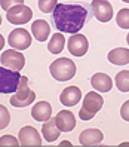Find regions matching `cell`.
<instances>
[{
  "label": "cell",
  "mask_w": 129,
  "mask_h": 147,
  "mask_svg": "<svg viewBox=\"0 0 129 147\" xmlns=\"http://www.w3.org/2000/svg\"><path fill=\"white\" fill-rule=\"evenodd\" d=\"M93 16L89 5L83 3H58L52 12V24L62 33L76 34Z\"/></svg>",
  "instance_id": "cell-1"
},
{
  "label": "cell",
  "mask_w": 129,
  "mask_h": 147,
  "mask_svg": "<svg viewBox=\"0 0 129 147\" xmlns=\"http://www.w3.org/2000/svg\"><path fill=\"white\" fill-rule=\"evenodd\" d=\"M50 76L58 82H67L76 76V64L70 58H58L49 65Z\"/></svg>",
  "instance_id": "cell-2"
},
{
  "label": "cell",
  "mask_w": 129,
  "mask_h": 147,
  "mask_svg": "<svg viewBox=\"0 0 129 147\" xmlns=\"http://www.w3.org/2000/svg\"><path fill=\"white\" fill-rule=\"evenodd\" d=\"M104 98L98 92H88L83 98V106L79 110V117L82 120H92L98 111L102 109Z\"/></svg>",
  "instance_id": "cell-3"
},
{
  "label": "cell",
  "mask_w": 129,
  "mask_h": 147,
  "mask_svg": "<svg viewBox=\"0 0 129 147\" xmlns=\"http://www.w3.org/2000/svg\"><path fill=\"white\" fill-rule=\"evenodd\" d=\"M34 100H36V94L30 89L28 77L21 76L18 89L13 94V97H11V104L16 109H22V107H28Z\"/></svg>",
  "instance_id": "cell-4"
},
{
  "label": "cell",
  "mask_w": 129,
  "mask_h": 147,
  "mask_svg": "<svg viewBox=\"0 0 129 147\" xmlns=\"http://www.w3.org/2000/svg\"><path fill=\"white\" fill-rule=\"evenodd\" d=\"M21 74L11 68L0 67V94H15L18 89Z\"/></svg>",
  "instance_id": "cell-5"
},
{
  "label": "cell",
  "mask_w": 129,
  "mask_h": 147,
  "mask_svg": "<svg viewBox=\"0 0 129 147\" xmlns=\"http://www.w3.org/2000/svg\"><path fill=\"white\" fill-rule=\"evenodd\" d=\"M0 63L6 68H11L13 71H21L25 65V57L16 49H6L0 57Z\"/></svg>",
  "instance_id": "cell-6"
},
{
  "label": "cell",
  "mask_w": 129,
  "mask_h": 147,
  "mask_svg": "<svg viewBox=\"0 0 129 147\" xmlns=\"http://www.w3.org/2000/svg\"><path fill=\"white\" fill-rule=\"evenodd\" d=\"M31 18H33V11L30 9L28 6H25L24 3L12 6L11 9L6 12V20L9 21L11 24H15V25L27 24Z\"/></svg>",
  "instance_id": "cell-7"
},
{
  "label": "cell",
  "mask_w": 129,
  "mask_h": 147,
  "mask_svg": "<svg viewBox=\"0 0 129 147\" xmlns=\"http://www.w3.org/2000/svg\"><path fill=\"white\" fill-rule=\"evenodd\" d=\"M7 43H9L12 49H18V51L28 49L31 45V34L25 28H15L9 33Z\"/></svg>",
  "instance_id": "cell-8"
},
{
  "label": "cell",
  "mask_w": 129,
  "mask_h": 147,
  "mask_svg": "<svg viewBox=\"0 0 129 147\" xmlns=\"http://www.w3.org/2000/svg\"><path fill=\"white\" fill-rule=\"evenodd\" d=\"M91 9L93 16L101 22H108L113 18V6L107 0H92Z\"/></svg>",
  "instance_id": "cell-9"
},
{
  "label": "cell",
  "mask_w": 129,
  "mask_h": 147,
  "mask_svg": "<svg viewBox=\"0 0 129 147\" xmlns=\"http://www.w3.org/2000/svg\"><path fill=\"white\" fill-rule=\"evenodd\" d=\"M67 48H68V52L74 57H83L89 49V42L86 39V36L83 34H79L76 33L73 36L68 39V43H67Z\"/></svg>",
  "instance_id": "cell-10"
},
{
  "label": "cell",
  "mask_w": 129,
  "mask_h": 147,
  "mask_svg": "<svg viewBox=\"0 0 129 147\" xmlns=\"http://www.w3.org/2000/svg\"><path fill=\"white\" fill-rule=\"evenodd\" d=\"M18 140L21 146H42V137L39 131L33 126H24L19 129Z\"/></svg>",
  "instance_id": "cell-11"
},
{
  "label": "cell",
  "mask_w": 129,
  "mask_h": 147,
  "mask_svg": "<svg viewBox=\"0 0 129 147\" xmlns=\"http://www.w3.org/2000/svg\"><path fill=\"white\" fill-rule=\"evenodd\" d=\"M55 123L61 132H71L76 126V116L70 110H61L55 116Z\"/></svg>",
  "instance_id": "cell-12"
},
{
  "label": "cell",
  "mask_w": 129,
  "mask_h": 147,
  "mask_svg": "<svg viewBox=\"0 0 129 147\" xmlns=\"http://www.w3.org/2000/svg\"><path fill=\"white\" fill-rule=\"evenodd\" d=\"M82 100V91L77 86H67L59 95V101L65 107H73Z\"/></svg>",
  "instance_id": "cell-13"
},
{
  "label": "cell",
  "mask_w": 129,
  "mask_h": 147,
  "mask_svg": "<svg viewBox=\"0 0 129 147\" xmlns=\"http://www.w3.org/2000/svg\"><path fill=\"white\" fill-rule=\"evenodd\" d=\"M31 116H33L34 120H37L40 123L46 122V120L50 119V116H52V106H50L48 101H39L33 106Z\"/></svg>",
  "instance_id": "cell-14"
},
{
  "label": "cell",
  "mask_w": 129,
  "mask_h": 147,
  "mask_svg": "<svg viewBox=\"0 0 129 147\" xmlns=\"http://www.w3.org/2000/svg\"><path fill=\"white\" fill-rule=\"evenodd\" d=\"M91 85L95 91L108 92L113 88V80H111V77L105 73H95L91 77Z\"/></svg>",
  "instance_id": "cell-15"
},
{
  "label": "cell",
  "mask_w": 129,
  "mask_h": 147,
  "mask_svg": "<svg viewBox=\"0 0 129 147\" xmlns=\"http://www.w3.org/2000/svg\"><path fill=\"white\" fill-rule=\"evenodd\" d=\"M102 140H104V134H102L99 129H95V128L85 129L79 137V141H80L82 146H97Z\"/></svg>",
  "instance_id": "cell-16"
},
{
  "label": "cell",
  "mask_w": 129,
  "mask_h": 147,
  "mask_svg": "<svg viewBox=\"0 0 129 147\" xmlns=\"http://www.w3.org/2000/svg\"><path fill=\"white\" fill-rule=\"evenodd\" d=\"M42 134H43V138H45L48 143H54L55 140H58L61 131H59V128L56 126L55 119H48L46 122H43Z\"/></svg>",
  "instance_id": "cell-17"
},
{
  "label": "cell",
  "mask_w": 129,
  "mask_h": 147,
  "mask_svg": "<svg viewBox=\"0 0 129 147\" xmlns=\"http://www.w3.org/2000/svg\"><path fill=\"white\" fill-rule=\"evenodd\" d=\"M31 33H33V36L36 37V40L45 42L50 34V25L43 20H37L31 25Z\"/></svg>",
  "instance_id": "cell-18"
},
{
  "label": "cell",
  "mask_w": 129,
  "mask_h": 147,
  "mask_svg": "<svg viewBox=\"0 0 129 147\" xmlns=\"http://www.w3.org/2000/svg\"><path fill=\"white\" fill-rule=\"evenodd\" d=\"M108 61L114 65H125L129 64V49L125 48H116L113 51H110L108 55Z\"/></svg>",
  "instance_id": "cell-19"
},
{
  "label": "cell",
  "mask_w": 129,
  "mask_h": 147,
  "mask_svg": "<svg viewBox=\"0 0 129 147\" xmlns=\"http://www.w3.org/2000/svg\"><path fill=\"white\" fill-rule=\"evenodd\" d=\"M65 46V37L62 36L61 33H55L52 37H50L49 43H48V49H49V52L50 54H59V52H62V49Z\"/></svg>",
  "instance_id": "cell-20"
},
{
  "label": "cell",
  "mask_w": 129,
  "mask_h": 147,
  "mask_svg": "<svg viewBox=\"0 0 129 147\" xmlns=\"http://www.w3.org/2000/svg\"><path fill=\"white\" fill-rule=\"evenodd\" d=\"M114 83L120 92H129V70L119 71L114 77Z\"/></svg>",
  "instance_id": "cell-21"
},
{
  "label": "cell",
  "mask_w": 129,
  "mask_h": 147,
  "mask_svg": "<svg viewBox=\"0 0 129 147\" xmlns=\"http://www.w3.org/2000/svg\"><path fill=\"white\" fill-rule=\"evenodd\" d=\"M116 22L120 28H129V9H120L116 15Z\"/></svg>",
  "instance_id": "cell-22"
},
{
  "label": "cell",
  "mask_w": 129,
  "mask_h": 147,
  "mask_svg": "<svg viewBox=\"0 0 129 147\" xmlns=\"http://www.w3.org/2000/svg\"><path fill=\"white\" fill-rule=\"evenodd\" d=\"M56 5L58 0H39V9L43 13H52Z\"/></svg>",
  "instance_id": "cell-23"
},
{
  "label": "cell",
  "mask_w": 129,
  "mask_h": 147,
  "mask_svg": "<svg viewBox=\"0 0 129 147\" xmlns=\"http://www.w3.org/2000/svg\"><path fill=\"white\" fill-rule=\"evenodd\" d=\"M11 123V113L5 106L0 104V129H5Z\"/></svg>",
  "instance_id": "cell-24"
},
{
  "label": "cell",
  "mask_w": 129,
  "mask_h": 147,
  "mask_svg": "<svg viewBox=\"0 0 129 147\" xmlns=\"http://www.w3.org/2000/svg\"><path fill=\"white\" fill-rule=\"evenodd\" d=\"M5 146H21L19 140L18 138H15L12 135H3V137H0V147H5Z\"/></svg>",
  "instance_id": "cell-25"
},
{
  "label": "cell",
  "mask_w": 129,
  "mask_h": 147,
  "mask_svg": "<svg viewBox=\"0 0 129 147\" xmlns=\"http://www.w3.org/2000/svg\"><path fill=\"white\" fill-rule=\"evenodd\" d=\"M24 0H0V6L2 9H5L6 12L11 9L12 6H16V5H22Z\"/></svg>",
  "instance_id": "cell-26"
},
{
  "label": "cell",
  "mask_w": 129,
  "mask_h": 147,
  "mask_svg": "<svg viewBox=\"0 0 129 147\" xmlns=\"http://www.w3.org/2000/svg\"><path fill=\"white\" fill-rule=\"evenodd\" d=\"M120 116L125 122H129V100L126 102H123L122 107H120Z\"/></svg>",
  "instance_id": "cell-27"
},
{
  "label": "cell",
  "mask_w": 129,
  "mask_h": 147,
  "mask_svg": "<svg viewBox=\"0 0 129 147\" xmlns=\"http://www.w3.org/2000/svg\"><path fill=\"white\" fill-rule=\"evenodd\" d=\"M3 48H5V37L0 34V51H2Z\"/></svg>",
  "instance_id": "cell-28"
},
{
  "label": "cell",
  "mask_w": 129,
  "mask_h": 147,
  "mask_svg": "<svg viewBox=\"0 0 129 147\" xmlns=\"http://www.w3.org/2000/svg\"><path fill=\"white\" fill-rule=\"evenodd\" d=\"M59 146H71V143H70V141H62Z\"/></svg>",
  "instance_id": "cell-29"
},
{
  "label": "cell",
  "mask_w": 129,
  "mask_h": 147,
  "mask_svg": "<svg viewBox=\"0 0 129 147\" xmlns=\"http://www.w3.org/2000/svg\"><path fill=\"white\" fill-rule=\"evenodd\" d=\"M126 42H128V45H129V33H128V36H126Z\"/></svg>",
  "instance_id": "cell-30"
},
{
  "label": "cell",
  "mask_w": 129,
  "mask_h": 147,
  "mask_svg": "<svg viewBox=\"0 0 129 147\" xmlns=\"http://www.w3.org/2000/svg\"><path fill=\"white\" fill-rule=\"evenodd\" d=\"M122 2H125V3H129V0H122Z\"/></svg>",
  "instance_id": "cell-31"
},
{
  "label": "cell",
  "mask_w": 129,
  "mask_h": 147,
  "mask_svg": "<svg viewBox=\"0 0 129 147\" xmlns=\"http://www.w3.org/2000/svg\"><path fill=\"white\" fill-rule=\"evenodd\" d=\"M0 25H2V15H0Z\"/></svg>",
  "instance_id": "cell-32"
}]
</instances>
